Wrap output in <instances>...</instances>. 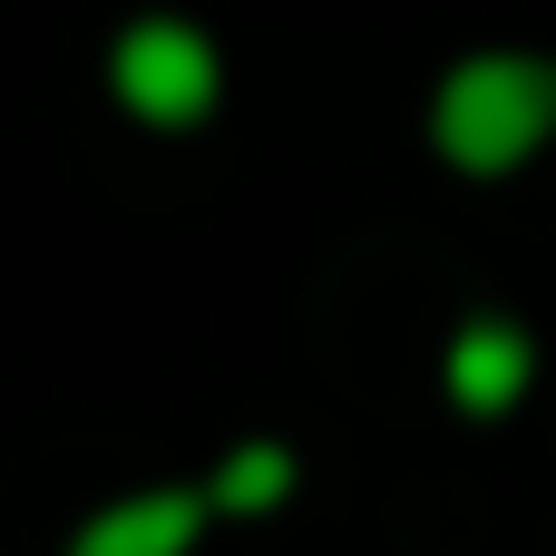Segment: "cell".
Returning <instances> with one entry per match:
<instances>
[{
	"instance_id": "cell-4",
	"label": "cell",
	"mask_w": 556,
	"mask_h": 556,
	"mask_svg": "<svg viewBox=\"0 0 556 556\" xmlns=\"http://www.w3.org/2000/svg\"><path fill=\"white\" fill-rule=\"evenodd\" d=\"M205 518H215L205 489H137V498H108L68 538V556H195Z\"/></svg>"
},
{
	"instance_id": "cell-2",
	"label": "cell",
	"mask_w": 556,
	"mask_h": 556,
	"mask_svg": "<svg viewBox=\"0 0 556 556\" xmlns=\"http://www.w3.org/2000/svg\"><path fill=\"white\" fill-rule=\"evenodd\" d=\"M108 88H117V108H127L137 127L166 137V127L215 117V98H225V59H215V39H205L195 20L147 10V20L117 29V49H108Z\"/></svg>"
},
{
	"instance_id": "cell-5",
	"label": "cell",
	"mask_w": 556,
	"mask_h": 556,
	"mask_svg": "<svg viewBox=\"0 0 556 556\" xmlns=\"http://www.w3.org/2000/svg\"><path fill=\"white\" fill-rule=\"evenodd\" d=\"M205 498H215V518H264V508H283V498H293V450H283V440H235V450L215 459Z\"/></svg>"
},
{
	"instance_id": "cell-3",
	"label": "cell",
	"mask_w": 556,
	"mask_h": 556,
	"mask_svg": "<svg viewBox=\"0 0 556 556\" xmlns=\"http://www.w3.org/2000/svg\"><path fill=\"white\" fill-rule=\"evenodd\" d=\"M528 381H538V342H528L508 313L459 323L450 352H440V391H450V410H469V420H508V410L528 401Z\"/></svg>"
},
{
	"instance_id": "cell-1",
	"label": "cell",
	"mask_w": 556,
	"mask_h": 556,
	"mask_svg": "<svg viewBox=\"0 0 556 556\" xmlns=\"http://www.w3.org/2000/svg\"><path fill=\"white\" fill-rule=\"evenodd\" d=\"M547 137H556V59H528V49H479L430 98V147L459 176H518Z\"/></svg>"
}]
</instances>
